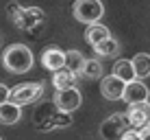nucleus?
Listing matches in <instances>:
<instances>
[{
  "label": "nucleus",
  "instance_id": "obj_1",
  "mask_svg": "<svg viewBox=\"0 0 150 140\" xmlns=\"http://www.w3.org/2000/svg\"><path fill=\"white\" fill-rule=\"evenodd\" d=\"M35 57L26 44H11L2 53V66L13 75H24L33 68Z\"/></svg>",
  "mask_w": 150,
  "mask_h": 140
},
{
  "label": "nucleus",
  "instance_id": "obj_2",
  "mask_svg": "<svg viewBox=\"0 0 150 140\" xmlns=\"http://www.w3.org/2000/svg\"><path fill=\"white\" fill-rule=\"evenodd\" d=\"M72 13L83 24H94L100 22V18L105 15V4H102V0H76Z\"/></svg>",
  "mask_w": 150,
  "mask_h": 140
},
{
  "label": "nucleus",
  "instance_id": "obj_3",
  "mask_svg": "<svg viewBox=\"0 0 150 140\" xmlns=\"http://www.w3.org/2000/svg\"><path fill=\"white\" fill-rule=\"evenodd\" d=\"M128 129H131L128 114L117 112V114H111V116L100 125V136L105 138V140H120Z\"/></svg>",
  "mask_w": 150,
  "mask_h": 140
},
{
  "label": "nucleus",
  "instance_id": "obj_4",
  "mask_svg": "<svg viewBox=\"0 0 150 140\" xmlns=\"http://www.w3.org/2000/svg\"><path fill=\"white\" fill-rule=\"evenodd\" d=\"M44 94V83H39V81H26V83H20L11 88V96H9V101L18 103V105H28V103H35L37 98H41Z\"/></svg>",
  "mask_w": 150,
  "mask_h": 140
},
{
  "label": "nucleus",
  "instance_id": "obj_5",
  "mask_svg": "<svg viewBox=\"0 0 150 140\" xmlns=\"http://www.w3.org/2000/svg\"><path fill=\"white\" fill-rule=\"evenodd\" d=\"M52 103L57 107H59L61 112H76L81 107V103H83V96H81V92L76 90V88H68V90H57V94L52 98Z\"/></svg>",
  "mask_w": 150,
  "mask_h": 140
},
{
  "label": "nucleus",
  "instance_id": "obj_6",
  "mask_svg": "<svg viewBox=\"0 0 150 140\" xmlns=\"http://www.w3.org/2000/svg\"><path fill=\"white\" fill-rule=\"evenodd\" d=\"M122 101L126 103V105L150 101V90H148V85L144 83L142 79H133V81H128L126 88H124V96H122Z\"/></svg>",
  "mask_w": 150,
  "mask_h": 140
},
{
  "label": "nucleus",
  "instance_id": "obj_7",
  "mask_svg": "<svg viewBox=\"0 0 150 140\" xmlns=\"http://www.w3.org/2000/svg\"><path fill=\"white\" fill-rule=\"evenodd\" d=\"M124 88L126 83L115 75H109V77H102V83H100V94L107 98V101H120L124 96Z\"/></svg>",
  "mask_w": 150,
  "mask_h": 140
},
{
  "label": "nucleus",
  "instance_id": "obj_8",
  "mask_svg": "<svg viewBox=\"0 0 150 140\" xmlns=\"http://www.w3.org/2000/svg\"><path fill=\"white\" fill-rule=\"evenodd\" d=\"M41 66L46 70H52V72L65 68V50H61L59 46L44 48V53H41Z\"/></svg>",
  "mask_w": 150,
  "mask_h": 140
},
{
  "label": "nucleus",
  "instance_id": "obj_9",
  "mask_svg": "<svg viewBox=\"0 0 150 140\" xmlns=\"http://www.w3.org/2000/svg\"><path fill=\"white\" fill-rule=\"evenodd\" d=\"M128 121H131V127H142L144 123L150 121V101H144V103H133L128 105Z\"/></svg>",
  "mask_w": 150,
  "mask_h": 140
},
{
  "label": "nucleus",
  "instance_id": "obj_10",
  "mask_svg": "<svg viewBox=\"0 0 150 140\" xmlns=\"http://www.w3.org/2000/svg\"><path fill=\"white\" fill-rule=\"evenodd\" d=\"M76 81H79V75L70 68H61L52 75V85L57 90H68V88H76Z\"/></svg>",
  "mask_w": 150,
  "mask_h": 140
},
{
  "label": "nucleus",
  "instance_id": "obj_11",
  "mask_svg": "<svg viewBox=\"0 0 150 140\" xmlns=\"http://www.w3.org/2000/svg\"><path fill=\"white\" fill-rule=\"evenodd\" d=\"M20 118H22V105L13 101H7L0 105V123L2 125H15Z\"/></svg>",
  "mask_w": 150,
  "mask_h": 140
},
{
  "label": "nucleus",
  "instance_id": "obj_12",
  "mask_svg": "<svg viewBox=\"0 0 150 140\" xmlns=\"http://www.w3.org/2000/svg\"><path fill=\"white\" fill-rule=\"evenodd\" d=\"M107 37H111V31L105 27V24H100V22H94V24H87V31H85V39H87V44L94 48L96 44H100L102 39H107Z\"/></svg>",
  "mask_w": 150,
  "mask_h": 140
},
{
  "label": "nucleus",
  "instance_id": "obj_13",
  "mask_svg": "<svg viewBox=\"0 0 150 140\" xmlns=\"http://www.w3.org/2000/svg\"><path fill=\"white\" fill-rule=\"evenodd\" d=\"M111 75L120 77L124 83H128V81L137 79V75H135V66H133V61H131V59H117L115 64H113V68H111Z\"/></svg>",
  "mask_w": 150,
  "mask_h": 140
},
{
  "label": "nucleus",
  "instance_id": "obj_14",
  "mask_svg": "<svg viewBox=\"0 0 150 140\" xmlns=\"http://www.w3.org/2000/svg\"><path fill=\"white\" fill-rule=\"evenodd\" d=\"M79 77H83V79H89V81H96L102 77V64L98 59H85L81 66V72Z\"/></svg>",
  "mask_w": 150,
  "mask_h": 140
},
{
  "label": "nucleus",
  "instance_id": "obj_15",
  "mask_svg": "<svg viewBox=\"0 0 150 140\" xmlns=\"http://www.w3.org/2000/svg\"><path fill=\"white\" fill-rule=\"evenodd\" d=\"M131 61H133V66H135L137 79H148L150 77V55L148 53H137Z\"/></svg>",
  "mask_w": 150,
  "mask_h": 140
},
{
  "label": "nucleus",
  "instance_id": "obj_16",
  "mask_svg": "<svg viewBox=\"0 0 150 140\" xmlns=\"http://www.w3.org/2000/svg\"><path fill=\"white\" fill-rule=\"evenodd\" d=\"M117 50H120V42L115 37H107L100 44L94 46V53L98 57H113V55H117Z\"/></svg>",
  "mask_w": 150,
  "mask_h": 140
},
{
  "label": "nucleus",
  "instance_id": "obj_17",
  "mask_svg": "<svg viewBox=\"0 0 150 140\" xmlns=\"http://www.w3.org/2000/svg\"><path fill=\"white\" fill-rule=\"evenodd\" d=\"M83 61H85V57H83L79 50H65V68L74 70L76 75H79V72H81V66H83Z\"/></svg>",
  "mask_w": 150,
  "mask_h": 140
},
{
  "label": "nucleus",
  "instance_id": "obj_18",
  "mask_svg": "<svg viewBox=\"0 0 150 140\" xmlns=\"http://www.w3.org/2000/svg\"><path fill=\"white\" fill-rule=\"evenodd\" d=\"M137 134L142 136V140H150V121L144 123L142 127H137Z\"/></svg>",
  "mask_w": 150,
  "mask_h": 140
},
{
  "label": "nucleus",
  "instance_id": "obj_19",
  "mask_svg": "<svg viewBox=\"0 0 150 140\" xmlns=\"http://www.w3.org/2000/svg\"><path fill=\"white\" fill-rule=\"evenodd\" d=\"M9 96H11V88H7L4 83H0V105L9 101Z\"/></svg>",
  "mask_w": 150,
  "mask_h": 140
},
{
  "label": "nucleus",
  "instance_id": "obj_20",
  "mask_svg": "<svg viewBox=\"0 0 150 140\" xmlns=\"http://www.w3.org/2000/svg\"><path fill=\"white\" fill-rule=\"evenodd\" d=\"M120 140H142V136L137 134V129H135V127H131V129H128V131L120 138Z\"/></svg>",
  "mask_w": 150,
  "mask_h": 140
},
{
  "label": "nucleus",
  "instance_id": "obj_21",
  "mask_svg": "<svg viewBox=\"0 0 150 140\" xmlns=\"http://www.w3.org/2000/svg\"><path fill=\"white\" fill-rule=\"evenodd\" d=\"M0 140H2V138H0Z\"/></svg>",
  "mask_w": 150,
  "mask_h": 140
}]
</instances>
